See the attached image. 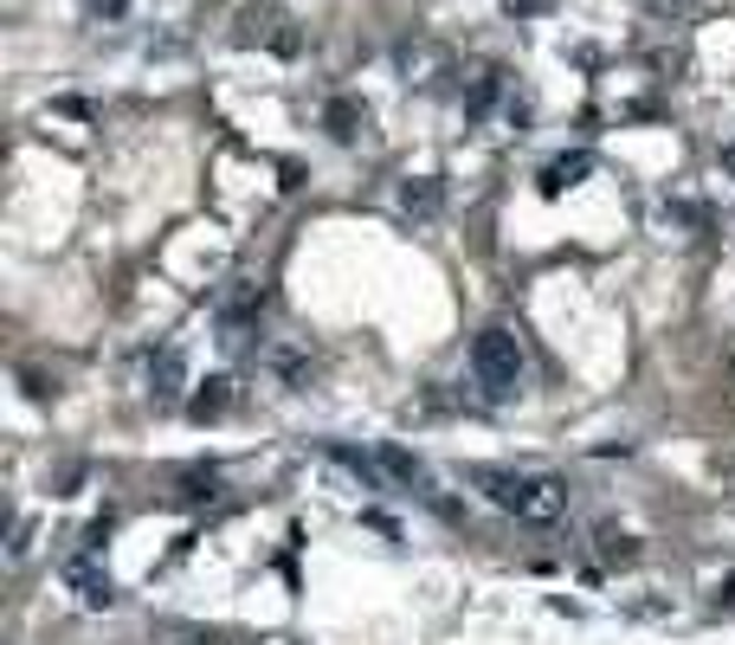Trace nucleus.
<instances>
[{"instance_id": "f03ea898", "label": "nucleus", "mask_w": 735, "mask_h": 645, "mask_svg": "<svg viewBox=\"0 0 735 645\" xmlns=\"http://www.w3.org/2000/svg\"><path fill=\"white\" fill-rule=\"evenodd\" d=\"M472 375H478L490 394H516L522 375H529V355H522V342H516L510 330H484V336L472 342Z\"/></svg>"}, {"instance_id": "ddd939ff", "label": "nucleus", "mask_w": 735, "mask_h": 645, "mask_svg": "<svg viewBox=\"0 0 735 645\" xmlns=\"http://www.w3.org/2000/svg\"><path fill=\"white\" fill-rule=\"evenodd\" d=\"M168 645H226V639H220V633H175Z\"/></svg>"}, {"instance_id": "6e6552de", "label": "nucleus", "mask_w": 735, "mask_h": 645, "mask_svg": "<svg viewBox=\"0 0 735 645\" xmlns=\"http://www.w3.org/2000/svg\"><path fill=\"white\" fill-rule=\"evenodd\" d=\"M593 555H600L607 569H625V562L639 555V542H632L625 530H613V523H607V530H593Z\"/></svg>"}, {"instance_id": "f8f14e48", "label": "nucleus", "mask_w": 735, "mask_h": 645, "mask_svg": "<svg viewBox=\"0 0 735 645\" xmlns=\"http://www.w3.org/2000/svg\"><path fill=\"white\" fill-rule=\"evenodd\" d=\"M355 123H362V111H355V104H330V129L342 136V143L355 136Z\"/></svg>"}, {"instance_id": "7ed1b4c3", "label": "nucleus", "mask_w": 735, "mask_h": 645, "mask_svg": "<svg viewBox=\"0 0 735 645\" xmlns=\"http://www.w3.org/2000/svg\"><path fill=\"white\" fill-rule=\"evenodd\" d=\"M59 574H65V587H72V601L77 607H111L116 601V581H111V569H104V549L97 542H77V549H65L59 555Z\"/></svg>"}, {"instance_id": "0eeeda50", "label": "nucleus", "mask_w": 735, "mask_h": 645, "mask_svg": "<svg viewBox=\"0 0 735 645\" xmlns=\"http://www.w3.org/2000/svg\"><path fill=\"white\" fill-rule=\"evenodd\" d=\"M593 168V155L588 149H574V155H555L549 168H542V194H561V188H574L581 175Z\"/></svg>"}, {"instance_id": "9b49d317", "label": "nucleus", "mask_w": 735, "mask_h": 645, "mask_svg": "<svg viewBox=\"0 0 735 645\" xmlns=\"http://www.w3.org/2000/svg\"><path fill=\"white\" fill-rule=\"evenodd\" d=\"M182 485H187V503H200V497H214V491H220V478H214V471H187V478H182Z\"/></svg>"}, {"instance_id": "1a4fd4ad", "label": "nucleus", "mask_w": 735, "mask_h": 645, "mask_svg": "<svg viewBox=\"0 0 735 645\" xmlns=\"http://www.w3.org/2000/svg\"><path fill=\"white\" fill-rule=\"evenodd\" d=\"M226 387H232V381H207V387H200V394L187 400V414H194V419H214V414H226V400H232Z\"/></svg>"}, {"instance_id": "423d86ee", "label": "nucleus", "mask_w": 735, "mask_h": 645, "mask_svg": "<svg viewBox=\"0 0 735 645\" xmlns=\"http://www.w3.org/2000/svg\"><path fill=\"white\" fill-rule=\"evenodd\" d=\"M439 181H433V175H413V181H401V214L406 220H433V214H439Z\"/></svg>"}, {"instance_id": "9d476101", "label": "nucleus", "mask_w": 735, "mask_h": 645, "mask_svg": "<svg viewBox=\"0 0 735 645\" xmlns=\"http://www.w3.org/2000/svg\"><path fill=\"white\" fill-rule=\"evenodd\" d=\"M27 555H33V517H13V535H7V562L20 569Z\"/></svg>"}, {"instance_id": "20e7f679", "label": "nucleus", "mask_w": 735, "mask_h": 645, "mask_svg": "<svg viewBox=\"0 0 735 645\" xmlns=\"http://www.w3.org/2000/svg\"><path fill=\"white\" fill-rule=\"evenodd\" d=\"M374 458H381V471H387L394 485H406V491H420V497H433V471H426L413 452H401V446H381Z\"/></svg>"}, {"instance_id": "f257e3e1", "label": "nucleus", "mask_w": 735, "mask_h": 645, "mask_svg": "<svg viewBox=\"0 0 735 645\" xmlns=\"http://www.w3.org/2000/svg\"><path fill=\"white\" fill-rule=\"evenodd\" d=\"M504 517H516V523H561L568 517V503H574V491H568V478H555V471H478L472 478Z\"/></svg>"}, {"instance_id": "39448f33", "label": "nucleus", "mask_w": 735, "mask_h": 645, "mask_svg": "<svg viewBox=\"0 0 735 645\" xmlns=\"http://www.w3.org/2000/svg\"><path fill=\"white\" fill-rule=\"evenodd\" d=\"M182 381H187L182 348H162V355L148 362V394H155V400H175V394H182Z\"/></svg>"}]
</instances>
